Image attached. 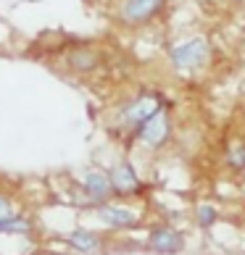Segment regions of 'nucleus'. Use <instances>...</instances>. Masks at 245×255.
Segmentation results:
<instances>
[{"mask_svg": "<svg viewBox=\"0 0 245 255\" xmlns=\"http://www.w3.org/2000/svg\"><path fill=\"white\" fill-rule=\"evenodd\" d=\"M137 139L148 147H161L166 145V139L172 137V116H169V111L161 106L153 116H148L143 124L135 129Z\"/></svg>", "mask_w": 245, "mask_h": 255, "instance_id": "3", "label": "nucleus"}, {"mask_svg": "<svg viewBox=\"0 0 245 255\" xmlns=\"http://www.w3.org/2000/svg\"><path fill=\"white\" fill-rule=\"evenodd\" d=\"M209 61H211V42H209V37H203V34H195L185 42H177L174 48L169 50V63H172L177 71L203 69Z\"/></svg>", "mask_w": 245, "mask_h": 255, "instance_id": "1", "label": "nucleus"}, {"mask_svg": "<svg viewBox=\"0 0 245 255\" xmlns=\"http://www.w3.org/2000/svg\"><path fill=\"white\" fill-rule=\"evenodd\" d=\"M16 211H13V203L8 200L5 195H0V221H8V219H13Z\"/></svg>", "mask_w": 245, "mask_h": 255, "instance_id": "14", "label": "nucleus"}, {"mask_svg": "<svg viewBox=\"0 0 245 255\" xmlns=\"http://www.w3.org/2000/svg\"><path fill=\"white\" fill-rule=\"evenodd\" d=\"M198 3H209V5H214V3H219V0H198Z\"/></svg>", "mask_w": 245, "mask_h": 255, "instance_id": "16", "label": "nucleus"}, {"mask_svg": "<svg viewBox=\"0 0 245 255\" xmlns=\"http://www.w3.org/2000/svg\"><path fill=\"white\" fill-rule=\"evenodd\" d=\"M161 108L158 106V100L153 95H143L137 100H132L129 106H124V111H121V119H124V124H129L132 129H137L148 116H153V113Z\"/></svg>", "mask_w": 245, "mask_h": 255, "instance_id": "7", "label": "nucleus"}, {"mask_svg": "<svg viewBox=\"0 0 245 255\" xmlns=\"http://www.w3.org/2000/svg\"><path fill=\"white\" fill-rule=\"evenodd\" d=\"M148 250L158 255H180L185 250V234L174 226H153L148 234Z\"/></svg>", "mask_w": 245, "mask_h": 255, "instance_id": "4", "label": "nucleus"}, {"mask_svg": "<svg viewBox=\"0 0 245 255\" xmlns=\"http://www.w3.org/2000/svg\"><path fill=\"white\" fill-rule=\"evenodd\" d=\"M32 232V224L21 219V216H13L8 221H0V234H29Z\"/></svg>", "mask_w": 245, "mask_h": 255, "instance_id": "13", "label": "nucleus"}, {"mask_svg": "<svg viewBox=\"0 0 245 255\" xmlns=\"http://www.w3.org/2000/svg\"><path fill=\"white\" fill-rule=\"evenodd\" d=\"M224 163H227L232 171H245V137L235 139L224 153Z\"/></svg>", "mask_w": 245, "mask_h": 255, "instance_id": "11", "label": "nucleus"}, {"mask_svg": "<svg viewBox=\"0 0 245 255\" xmlns=\"http://www.w3.org/2000/svg\"><path fill=\"white\" fill-rule=\"evenodd\" d=\"M111 184H114V195H137L140 192V176H137V168L132 163H116L114 168H111Z\"/></svg>", "mask_w": 245, "mask_h": 255, "instance_id": "6", "label": "nucleus"}, {"mask_svg": "<svg viewBox=\"0 0 245 255\" xmlns=\"http://www.w3.org/2000/svg\"><path fill=\"white\" fill-rule=\"evenodd\" d=\"M84 190L95 203H108L114 197V184H111V174L106 171H87L84 174Z\"/></svg>", "mask_w": 245, "mask_h": 255, "instance_id": "8", "label": "nucleus"}, {"mask_svg": "<svg viewBox=\"0 0 245 255\" xmlns=\"http://www.w3.org/2000/svg\"><path fill=\"white\" fill-rule=\"evenodd\" d=\"M69 245L79 253H95L100 248V237L90 229H74L69 234Z\"/></svg>", "mask_w": 245, "mask_h": 255, "instance_id": "9", "label": "nucleus"}, {"mask_svg": "<svg viewBox=\"0 0 245 255\" xmlns=\"http://www.w3.org/2000/svg\"><path fill=\"white\" fill-rule=\"evenodd\" d=\"M98 53L92 50V48H77L71 55H69V63H71V69H77V71H92L98 66Z\"/></svg>", "mask_w": 245, "mask_h": 255, "instance_id": "10", "label": "nucleus"}, {"mask_svg": "<svg viewBox=\"0 0 245 255\" xmlns=\"http://www.w3.org/2000/svg\"><path fill=\"white\" fill-rule=\"evenodd\" d=\"M98 216H100V221H106L108 226H114V229H132V226H137V221H140V213L135 208L119 205V203H100Z\"/></svg>", "mask_w": 245, "mask_h": 255, "instance_id": "5", "label": "nucleus"}, {"mask_svg": "<svg viewBox=\"0 0 245 255\" xmlns=\"http://www.w3.org/2000/svg\"><path fill=\"white\" fill-rule=\"evenodd\" d=\"M169 0H119V21L124 26H145L161 16Z\"/></svg>", "mask_w": 245, "mask_h": 255, "instance_id": "2", "label": "nucleus"}, {"mask_svg": "<svg viewBox=\"0 0 245 255\" xmlns=\"http://www.w3.org/2000/svg\"><path fill=\"white\" fill-rule=\"evenodd\" d=\"M195 221H198V226H201V229H211V226L219 221V211H216L214 205L203 203V205L195 208Z\"/></svg>", "mask_w": 245, "mask_h": 255, "instance_id": "12", "label": "nucleus"}, {"mask_svg": "<svg viewBox=\"0 0 245 255\" xmlns=\"http://www.w3.org/2000/svg\"><path fill=\"white\" fill-rule=\"evenodd\" d=\"M227 3H232V5H243L245 0H227Z\"/></svg>", "mask_w": 245, "mask_h": 255, "instance_id": "15", "label": "nucleus"}]
</instances>
